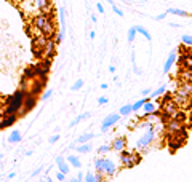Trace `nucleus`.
Here are the masks:
<instances>
[{
    "label": "nucleus",
    "instance_id": "obj_1",
    "mask_svg": "<svg viewBox=\"0 0 192 182\" xmlns=\"http://www.w3.org/2000/svg\"><path fill=\"white\" fill-rule=\"evenodd\" d=\"M31 26H32V37H38V35H45L48 38H56V24H54V15H40L34 16L31 19Z\"/></svg>",
    "mask_w": 192,
    "mask_h": 182
},
{
    "label": "nucleus",
    "instance_id": "obj_2",
    "mask_svg": "<svg viewBox=\"0 0 192 182\" xmlns=\"http://www.w3.org/2000/svg\"><path fill=\"white\" fill-rule=\"evenodd\" d=\"M24 99H26V94L24 91H16L15 94H11L8 99H7V110L5 114L7 115H18V112L23 110V106H24Z\"/></svg>",
    "mask_w": 192,
    "mask_h": 182
},
{
    "label": "nucleus",
    "instance_id": "obj_3",
    "mask_svg": "<svg viewBox=\"0 0 192 182\" xmlns=\"http://www.w3.org/2000/svg\"><path fill=\"white\" fill-rule=\"evenodd\" d=\"M94 168H96V173H101L107 177H111L117 173V166L111 158H96L94 160Z\"/></svg>",
    "mask_w": 192,
    "mask_h": 182
},
{
    "label": "nucleus",
    "instance_id": "obj_4",
    "mask_svg": "<svg viewBox=\"0 0 192 182\" xmlns=\"http://www.w3.org/2000/svg\"><path fill=\"white\" fill-rule=\"evenodd\" d=\"M155 131H154V128H149V130H146L144 133H143V136L138 139V142H136V149L138 150H143V149H147L150 144H152L154 141H155Z\"/></svg>",
    "mask_w": 192,
    "mask_h": 182
},
{
    "label": "nucleus",
    "instance_id": "obj_5",
    "mask_svg": "<svg viewBox=\"0 0 192 182\" xmlns=\"http://www.w3.org/2000/svg\"><path fill=\"white\" fill-rule=\"evenodd\" d=\"M120 161H122V166L131 168V166H134V165L139 163V157L136 155V153H133V152L123 150V152H120Z\"/></svg>",
    "mask_w": 192,
    "mask_h": 182
},
{
    "label": "nucleus",
    "instance_id": "obj_6",
    "mask_svg": "<svg viewBox=\"0 0 192 182\" xmlns=\"http://www.w3.org/2000/svg\"><path fill=\"white\" fill-rule=\"evenodd\" d=\"M56 40L54 38H48V42L45 43V47H43V50H42V54L45 59H48V61H51L53 58H54V54H56Z\"/></svg>",
    "mask_w": 192,
    "mask_h": 182
},
{
    "label": "nucleus",
    "instance_id": "obj_7",
    "mask_svg": "<svg viewBox=\"0 0 192 182\" xmlns=\"http://www.w3.org/2000/svg\"><path fill=\"white\" fill-rule=\"evenodd\" d=\"M120 121V115L119 114H109L104 120H103V123H101V133H107L109 131V128H112L115 123H119Z\"/></svg>",
    "mask_w": 192,
    "mask_h": 182
},
{
    "label": "nucleus",
    "instance_id": "obj_8",
    "mask_svg": "<svg viewBox=\"0 0 192 182\" xmlns=\"http://www.w3.org/2000/svg\"><path fill=\"white\" fill-rule=\"evenodd\" d=\"M34 5L40 13H45V15H53V5H51V0H34Z\"/></svg>",
    "mask_w": 192,
    "mask_h": 182
},
{
    "label": "nucleus",
    "instance_id": "obj_9",
    "mask_svg": "<svg viewBox=\"0 0 192 182\" xmlns=\"http://www.w3.org/2000/svg\"><path fill=\"white\" fill-rule=\"evenodd\" d=\"M174 96H179V97H190V96H192V83L183 81L181 85L178 86Z\"/></svg>",
    "mask_w": 192,
    "mask_h": 182
},
{
    "label": "nucleus",
    "instance_id": "obj_10",
    "mask_svg": "<svg viewBox=\"0 0 192 182\" xmlns=\"http://www.w3.org/2000/svg\"><path fill=\"white\" fill-rule=\"evenodd\" d=\"M183 128H184V125H183L181 121L174 120V118H171V120H168V121H167V130H168V133H170V134H178Z\"/></svg>",
    "mask_w": 192,
    "mask_h": 182
},
{
    "label": "nucleus",
    "instance_id": "obj_11",
    "mask_svg": "<svg viewBox=\"0 0 192 182\" xmlns=\"http://www.w3.org/2000/svg\"><path fill=\"white\" fill-rule=\"evenodd\" d=\"M111 147H112V150H115V152H123V150L127 149V141H125V137H123V136L115 137Z\"/></svg>",
    "mask_w": 192,
    "mask_h": 182
},
{
    "label": "nucleus",
    "instance_id": "obj_12",
    "mask_svg": "<svg viewBox=\"0 0 192 182\" xmlns=\"http://www.w3.org/2000/svg\"><path fill=\"white\" fill-rule=\"evenodd\" d=\"M35 102H37V99L34 97V94H27L26 99H24V106H23V112H24V114H26V112H29V110H32Z\"/></svg>",
    "mask_w": 192,
    "mask_h": 182
},
{
    "label": "nucleus",
    "instance_id": "obj_13",
    "mask_svg": "<svg viewBox=\"0 0 192 182\" xmlns=\"http://www.w3.org/2000/svg\"><path fill=\"white\" fill-rule=\"evenodd\" d=\"M176 59H178L176 53H174V51H170V54H168V58H167L165 64H163V72H170L171 67H173V64L176 62Z\"/></svg>",
    "mask_w": 192,
    "mask_h": 182
},
{
    "label": "nucleus",
    "instance_id": "obj_14",
    "mask_svg": "<svg viewBox=\"0 0 192 182\" xmlns=\"http://www.w3.org/2000/svg\"><path fill=\"white\" fill-rule=\"evenodd\" d=\"M54 161H56V165H58V171H61L63 174H67V173H69V165H67V161H66L64 157L59 155Z\"/></svg>",
    "mask_w": 192,
    "mask_h": 182
},
{
    "label": "nucleus",
    "instance_id": "obj_15",
    "mask_svg": "<svg viewBox=\"0 0 192 182\" xmlns=\"http://www.w3.org/2000/svg\"><path fill=\"white\" fill-rule=\"evenodd\" d=\"M143 110H144V117H147V115H152V114H155V104L152 102V101H147L144 106H143Z\"/></svg>",
    "mask_w": 192,
    "mask_h": 182
},
{
    "label": "nucleus",
    "instance_id": "obj_16",
    "mask_svg": "<svg viewBox=\"0 0 192 182\" xmlns=\"http://www.w3.org/2000/svg\"><path fill=\"white\" fill-rule=\"evenodd\" d=\"M167 15H174V16H181V18H189L190 15L184 10H179V8H168L167 10Z\"/></svg>",
    "mask_w": 192,
    "mask_h": 182
},
{
    "label": "nucleus",
    "instance_id": "obj_17",
    "mask_svg": "<svg viewBox=\"0 0 192 182\" xmlns=\"http://www.w3.org/2000/svg\"><path fill=\"white\" fill-rule=\"evenodd\" d=\"M165 93H167V86H165V85H162V86H159L157 90H154L152 93H150V96H149V97H150V101H152V99H157L159 96H163Z\"/></svg>",
    "mask_w": 192,
    "mask_h": 182
},
{
    "label": "nucleus",
    "instance_id": "obj_18",
    "mask_svg": "<svg viewBox=\"0 0 192 182\" xmlns=\"http://www.w3.org/2000/svg\"><path fill=\"white\" fill-rule=\"evenodd\" d=\"M21 139H23V136H21L19 131H13V133L8 136V142H10V144H18V142H21Z\"/></svg>",
    "mask_w": 192,
    "mask_h": 182
},
{
    "label": "nucleus",
    "instance_id": "obj_19",
    "mask_svg": "<svg viewBox=\"0 0 192 182\" xmlns=\"http://www.w3.org/2000/svg\"><path fill=\"white\" fill-rule=\"evenodd\" d=\"M150 99V97H141V99H138L134 104H131V109H133V112H136V110H141L143 109V106Z\"/></svg>",
    "mask_w": 192,
    "mask_h": 182
},
{
    "label": "nucleus",
    "instance_id": "obj_20",
    "mask_svg": "<svg viewBox=\"0 0 192 182\" xmlns=\"http://www.w3.org/2000/svg\"><path fill=\"white\" fill-rule=\"evenodd\" d=\"M94 137L93 133H87V134H82L77 137V144H88V141H91V139Z\"/></svg>",
    "mask_w": 192,
    "mask_h": 182
},
{
    "label": "nucleus",
    "instance_id": "obj_21",
    "mask_svg": "<svg viewBox=\"0 0 192 182\" xmlns=\"http://www.w3.org/2000/svg\"><path fill=\"white\" fill-rule=\"evenodd\" d=\"M66 161H69L74 168H77V170H78V168H82V161H80V158L77 155H69V157L66 158Z\"/></svg>",
    "mask_w": 192,
    "mask_h": 182
},
{
    "label": "nucleus",
    "instance_id": "obj_22",
    "mask_svg": "<svg viewBox=\"0 0 192 182\" xmlns=\"http://www.w3.org/2000/svg\"><path fill=\"white\" fill-rule=\"evenodd\" d=\"M133 112V109H131V104H127V106H122L120 107V110H119V115L120 117H128L130 114Z\"/></svg>",
    "mask_w": 192,
    "mask_h": 182
},
{
    "label": "nucleus",
    "instance_id": "obj_23",
    "mask_svg": "<svg viewBox=\"0 0 192 182\" xmlns=\"http://www.w3.org/2000/svg\"><path fill=\"white\" fill-rule=\"evenodd\" d=\"M134 27H136V32H138V34H141V35H144V37L147 38V42H150V40H152V35L149 34V31L146 29V27H143V26H134Z\"/></svg>",
    "mask_w": 192,
    "mask_h": 182
},
{
    "label": "nucleus",
    "instance_id": "obj_24",
    "mask_svg": "<svg viewBox=\"0 0 192 182\" xmlns=\"http://www.w3.org/2000/svg\"><path fill=\"white\" fill-rule=\"evenodd\" d=\"M59 24H61V31H66V10L63 7L59 8Z\"/></svg>",
    "mask_w": 192,
    "mask_h": 182
},
{
    "label": "nucleus",
    "instance_id": "obj_25",
    "mask_svg": "<svg viewBox=\"0 0 192 182\" xmlns=\"http://www.w3.org/2000/svg\"><path fill=\"white\" fill-rule=\"evenodd\" d=\"M136 34H138V32H136V27H134V26H131L130 29H128V35H127L128 43H133V42H134V37H136Z\"/></svg>",
    "mask_w": 192,
    "mask_h": 182
},
{
    "label": "nucleus",
    "instance_id": "obj_26",
    "mask_svg": "<svg viewBox=\"0 0 192 182\" xmlns=\"http://www.w3.org/2000/svg\"><path fill=\"white\" fill-rule=\"evenodd\" d=\"M75 150H77L78 153H88V152L91 150V147H90V144H77Z\"/></svg>",
    "mask_w": 192,
    "mask_h": 182
},
{
    "label": "nucleus",
    "instance_id": "obj_27",
    "mask_svg": "<svg viewBox=\"0 0 192 182\" xmlns=\"http://www.w3.org/2000/svg\"><path fill=\"white\" fill-rule=\"evenodd\" d=\"M181 42H183V45L192 47V35H187V34H184V35L181 37Z\"/></svg>",
    "mask_w": 192,
    "mask_h": 182
},
{
    "label": "nucleus",
    "instance_id": "obj_28",
    "mask_svg": "<svg viewBox=\"0 0 192 182\" xmlns=\"http://www.w3.org/2000/svg\"><path fill=\"white\" fill-rule=\"evenodd\" d=\"M82 86H83V80H82V78H78V80L74 83V85L71 86V90H72V91H78Z\"/></svg>",
    "mask_w": 192,
    "mask_h": 182
},
{
    "label": "nucleus",
    "instance_id": "obj_29",
    "mask_svg": "<svg viewBox=\"0 0 192 182\" xmlns=\"http://www.w3.org/2000/svg\"><path fill=\"white\" fill-rule=\"evenodd\" d=\"M82 120H85V117H83V114H80V115H77V117H75V118H74V120L71 121V125H69V126H71V128H74V126H75V125H77L78 121H82Z\"/></svg>",
    "mask_w": 192,
    "mask_h": 182
},
{
    "label": "nucleus",
    "instance_id": "obj_30",
    "mask_svg": "<svg viewBox=\"0 0 192 182\" xmlns=\"http://www.w3.org/2000/svg\"><path fill=\"white\" fill-rule=\"evenodd\" d=\"M112 147L111 145H107V144H104V145H101L99 149H98V153H101V155H104V153H107L109 150H111Z\"/></svg>",
    "mask_w": 192,
    "mask_h": 182
},
{
    "label": "nucleus",
    "instance_id": "obj_31",
    "mask_svg": "<svg viewBox=\"0 0 192 182\" xmlns=\"http://www.w3.org/2000/svg\"><path fill=\"white\" fill-rule=\"evenodd\" d=\"M83 180H85V182H96V177H94V174H93V173H87Z\"/></svg>",
    "mask_w": 192,
    "mask_h": 182
},
{
    "label": "nucleus",
    "instance_id": "obj_32",
    "mask_svg": "<svg viewBox=\"0 0 192 182\" xmlns=\"http://www.w3.org/2000/svg\"><path fill=\"white\" fill-rule=\"evenodd\" d=\"M51 94H53V90H47V91L42 94V97H40V99H42V101H47V99H50Z\"/></svg>",
    "mask_w": 192,
    "mask_h": 182
},
{
    "label": "nucleus",
    "instance_id": "obj_33",
    "mask_svg": "<svg viewBox=\"0 0 192 182\" xmlns=\"http://www.w3.org/2000/svg\"><path fill=\"white\" fill-rule=\"evenodd\" d=\"M107 102H109V99H107L106 96H101V97H98V104H99V106H104V104H107Z\"/></svg>",
    "mask_w": 192,
    "mask_h": 182
},
{
    "label": "nucleus",
    "instance_id": "obj_34",
    "mask_svg": "<svg viewBox=\"0 0 192 182\" xmlns=\"http://www.w3.org/2000/svg\"><path fill=\"white\" fill-rule=\"evenodd\" d=\"M56 179H58V182H64L66 180V174H63L61 171H58L56 173Z\"/></svg>",
    "mask_w": 192,
    "mask_h": 182
},
{
    "label": "nucleus",
    "instance_id": "obj_35",
    "mask_svg": "<svg viewBox=\"0 0 192 182\" xmlns=\"http://www.w3.org/2000/svg\"><path fill=\"white\" fill-rule=\"evenodd\" d=\"M94 177H96V182H104V174H101V173H96Z\"/></svg>",
    "mask_w": 192,
    "mask_h": 182
},
{
    "label": "nucleus",
    "instance_id": "obj_36",
    "mask_svg": "<svg viewBox=\"0 0 192 182\" xmlns=\"http://www.w3.org/2000/svg\"><path fill=\"white\" fill-rule=\"evenodd\" d=\"M112 10H114V13L117 16H120V18H123V11L120 10V8H117V7H112Z\"/></svg>",
    "mask_w": 192,
    "mask_h": 182
},
{
    "label": "nucleus",
    "instance_id": "obj_37",
    "mask_svg": "<svg viewBox=\"0 0 192 182\" xmlns=\"http://www.w3.org/2000/svg\"><path fill=\"white\" fill-rule=\"evenodd\" d=\"M59 141V134H54L50 137V144H54V142H58Z\"/></svg>",
    "mask_w": 192,
    "mask_h": 182
},
{
    "label": "nucleus",
    "instance_id": "obj_38",
    "mask_svg": "<svg viewBox=\"0 0 192 182\" xmlns=\"http://www.w3.org/2000/svg\"><path fill=\"white\" fill-rule=\"evenodd\" d=\"M165 18H167V11L162 13V15H159V16H155V21H162V19H165Z\"/></svg>",
    "mask_w": 192,
    "mask_h": 182
},
{
    "label": "nucleus",
    "instance_id": "obj_39",
    "mask_svg": "<svg viewBox=\"0 0 192 182\" xmlns=\"http://www.w3.org/2000/svg\"><path fill=\"white\" fill-rule=\"evenodd\" d=\"M150 93H152V91H150L149 88H144V90L141 91V94H143V96H150Z\"/></svg>",
    "mask_w": 192,
    "mask_h": 182
},
{
    "label": "nucleus",
    "instance_id": "obj_40",
    "mask_svg": "<svg viewBox=\"0 0 192 182\" xmlns=\"http://www.w3.org/2000/svg\"><path fill=\"white\" fill-rule=\"evenodd\" d=\"M96 8H98V11H99V13H104V7H103V3H96Z\"/></svg>",
    "mask_w": 192,
    "mask_h": 182
},
{
    "label": "nucleus",
    "instance_id": "obj_41",
    "mask_svg": "<svg viewBox=\"0 0 192 182\" xmlns=\"http://www.w3.org/2000/svg\"><path fill=\"white\" fill-rule=\"evenodd\" d=\"M75 179H77V180H78V182H82V180H83V173H78V174H77V177H75Z\"/></svg>",
    "mask_w": 192,
    "mask_h": 182
},
{
    "label": "nucleus",
    "instance_id": "obj_42",
    "mask_svg": "<svg viewBox=\"0 0 192 182\" xmlns=\"http://www.w3.org/2000/svg\"><path fill=\"white\" fill-rule=\"evenodd\" d=\"M40 171H42V166H38V168H37V170H35V171L32 173V176H37V174H38Z\"/></svg>",
    "mask_w": 192,
    "mask_h": 182
},
{
    "label": "nucleus",
    "instance_id": "obj_43",
    "mask_svg": "<svg viewBox=\"0 0 192 182\" xmlns=\"http://www.w3.org/2000/svg\"><path fill=\"white\" fill-rule=\"evenodd\" d=\"M91 21L96 24V21H98V18H96V15H91Z\"/></svg>",
    "mask_w": 192,
    "mask_h": 182
},
{
    "label": "nucleus",
    "instance_id": "obj_44",
    "mask_svg": "<svg viewBox=\"0 0 192 182\" xmlns=\"http://www.w3.org/2000/svg\"><path fill=\"white\" fill-rule=\"evenodd\" d=\"M94 37H96V32L91 31V32H90V38H94Z\"/></svg>",
    "mask_w": 192,
    "mask_h": 182
},
{
    "label": "nucleus",
    "instance_id": "obj_45",
    "mask_svg": "<svg viewBox=\"0 0 192 182\" xmlns=\"http://www.w3.org/2000/svg\"><path fill=\"white\" fill-rule=\"evenodd\" d=\"M109 72H115V67L114 66H109Z\"/></svg>",
    "mask_w": 192,
    "mask_h": 182
},
{
    "label": "nucleus",
    "instance_id": "obj_46",
    "mask_svg": "<svg viewBox=\"0 0 192 182\" xmlns=\"http://www.w3.org/2000/svg\"><path fill=\"white\" fill-rule=\"evenodd\" d=\"M106 2H109V5H111V7H115V3H114V0H106Z\"/></svg>",
    "mask_w": 192,
    "mask_h": 182
},
{
    "label": "nucleus",
    "instance_id": "obj_47",
    "mask_svg": "<svg viewBox=\"0 0 192 182\" xmlns=\"http://www.w3.org/2000/svg\"><path fill=\"white\" fill-rule=\"evenodd\" d=\"M107 86H109L107 83H103V85H101V90H107Z\"/></svg>",
    "mask_w": 192,
    "mask_h": 182
},
{
    "label": "nucleus",
    "instance_id": "obj_48",
    "mask_svg": "<svg viewBox=\"0 0 192 182\" xmlns=\"http://www.w3.org/2000/svg\"><path fill=\"white\" fill-rule=\"evenodd\" d=\"M15 176H16V173H10V174H8V179H13Z\"/></svg>",
    "mask_w": 192,
    "mask_h": 182
},
{
    "label": "nucleus",
    "instance_id": "obj_49",
    "mask_svg": "<svg viewBox=\"0 0 192 182\" xmlns=\"http://www.w3.org/2000/svg\"><path fill=\"white\" fill-rule=\"evenodd\" d=\"M19 2H27V0H19Z\"/></svg>",
    "mask_w": 192,
    "mask_h": 182
},
{
    "label": "nucleus",
    "instance_id": "obj_50",
    "mask_svg": "<svg viewBox=\"0 0 192 182\" xmlns=\"http://www.w3.org/2000/svg\"><path fill=\"white\" fill-rule=\"evenodd\" d=\"M0 160H2V155H0Z\"/></svg>",
    "mask_w": 192,
    "mask_h": 182
},
{
    "label": "nucleus",
    "instance_id": "obj_51",
    "mask_svg": "<svg viewBox=\"0 0 192 182\" xmlns=\"http://www.w3.org/2000/svg\"><path fill=\"white\" fill-rule=\"evenodd\" d=\"M82 182H85V180H82Z\"/></svg>",
    "mask_w": 192,
    "mask_h": 182
}]
</instances>
